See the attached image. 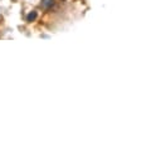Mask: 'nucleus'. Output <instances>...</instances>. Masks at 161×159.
<instances>
[{
	"instance_id": "nucleus-1",
	"label": "nucleus",
	"mask_w": 161,
	"mask_h": 159,
	"mask_svg": "<svg viewBox=\"0 0 161 159\" xmlns=\"http://www.w3.org/2000/svg\"><path fill=\"white\" fill-rule=\"evenodd\" d=\"M35 19H37V13H35V11L29 13L28 16H27V21H34Z\"/></svg>"
}]
</instances>
